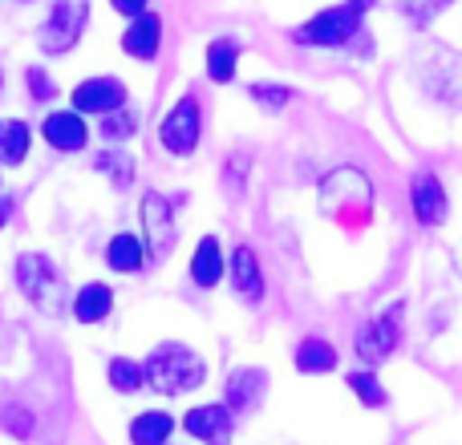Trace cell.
Listing matches in <instances>:
<instances>
[{
	"instance_id": "603a6c76",
	"label": "cell",
	"mask_w": 462,
	"mask_h": 445,
	"mask_svg": "<svg viewBox=\"0 0 462 445\" xmlns=\"http://www.w3.org/2000/svg\"><path fill=\"white\" fill-rule=\"evenodd\" d=\"M138 134V110L134 105H122L118 114H110V118H102V138H110V142H126V138Z\"/></svg>"
},
{
	"instance_id": "52a82bcc",
	"label": "cell",
	"mask_w": 462,
	"mask_h": 445,
	"mask_svg": "<svg viewBox=\"0 0 462 445\" xmlns=\"http://www.w3.org/2000/svg\"><path fill=\"white\" fill-rule=\"evenodd\" d=\"M410 211H414V219L422 222V227H439V222H447L450 199H447V191H442V183H439L434 170H418V175L410 178Z\"/></svg>"
},
{
	"instance_id": "5bb4252c",
	"label": "cell",
	"mask_w": 462,
	"mask_h": 445,
	"mask_svg": "<svg viewBox=\"0 0 462 445\" xmlns=\"http://www.w3.org/2000/svg\"><path fill=\"white\" fill-rule=\"evenodd\" d=\"M231 287H236L247 304L263 300V268H260V259H255V251L247 243L231 251Z\"/></svg>"
},
{
	"instance_id": "f1b7e54d",
	"label": "cell",
	"mask_w": 462,
	"mask_h": 445,
	"mask_svg": "<svg viewBox=\"0 0 462 445\" xmlns=\"http://www.w3.org/2000/svg\"><path fill=\"white\" fill-rule=\"evenodd\" d=\"M110 5H114V13H122L126 21H134V16L146 13V0H110Z\"/></svg>"
},
{
	"instance_id": "d6986e66",
	"label": "cell",
	"mask_w": 462,
	"mask_h": 445,
	"mask_svg": "<svg viewBox=\"0 0 462 445\" xmlns=\"http://www.w3.org/2000/svg\"><path fill=\"white\" fill-rule=\"evenodd\" d=\"M296 368L309 373V377L333 373L337 368V349L328 341H320V336H304V341L296 344Z\"/></svg>"
},
{
	"instance_id": "44dd1931",
	"label": "cell",
	"mask_w": 462,
	"mask_h": 445,
	"mask_svg": "<svg viewBox=\"0 0 462 445\" xmlns=\"http://www.w3.org/2000/svg\"><path fill=\"white\" fill-rule=\"evenodd\" d=\"M29 142H32V130L21 118L0 122V162L5 167H21L24 154H29Z\"/></svg>"
},
{
	"instance_id": "cb8c5ba5",
	"label": "cell",
	"mask_w": 462,
	"mask_h": 445,
	"mask_svg": "<svg viewBox=\"0 0 462 445\" xmlns=\"http://www.w3.org/2000/svg\"><path fill=\"white\" fill-rule=\"evenodd\" d=\"M349 389L357 393L361 405H369V409H382L385 405V389H382V381H377L369 368H365V373H361V368H357V373H349Z\"/></svg>"
},
{
	"instance_id": "d4e9b609",
	"label": "cell",
	"mask_w": 462,
	"mask_h": 445,
	"mask_svg": "<svg viewBox=\"0 0 462 445\" xmlns=\"http://www.w3.org/2000/svg\"><path fill=\"white\" fill-rule=\"evenodd\" d=\"M398 8H402V16H406L410 24H430L434 16L442 13V8H450V0H398Z\"/></svg>"
},
{
	"instance_id": "6da1fadb",
	"label": "cell",
	"mask_w": 462,
	"mask_h": 445,
	"mask_svg": "<svg viewBox=\"0 0 462 445\" xmlns=\"http://www.w3.org/2000/svg\"><path fill=\"white\" fill-rule=\"evenodd\" d=\"M146 365V385H151L159 397H179V393H195L208 381V365H203L199 352H191L187 344L167 341L143 360Z\"/></svg>"
},
{
	"instance_id": "484cf974",
	"label": "cell",
	"mask_w": 462,
	"mask_h": 445,
	"mask_svg": "<svg viewBox=\"0 0 462 445\" xmlns=\"http://www.w3.org/2000/svg\"><path fill=\"white\" fill-rule=\"evenodd\" d=\"M24 86H29V94L37 97V102H53V97H57V81L49 77L45 69H37V65H29V69H24Z\"/></svg>"
},
{
	"instance_id": "7c38bea8",
	"label": "cell",
	"mask_w": 462,
	"mask_h": 445,
	"mask_svg": "<svg viewBox=\"0 0 462 445\" xmlns=\"http://www.w3.org/2000/svg\"><path fill=\"white\" fill-rule=\"evenodd\" d=\"M143 235L151 239L154 255H167L171 247H175V215H171V203L154 191L143 199Z\"/></svg>"
},
{
	"instance_id": "30bf717a",
	"label": "cell",
	"mask_w": 462,
	"mask_h": 445,
	"mask_svg": "<svg viewBox=\"0 0 462 445\" xmlns=\"http://www.w3.org/2000/svg\"><path fill=\"white\" fill-rule=\"evenodd\" d=\"M41 138L61 154H78V150H86V142H89V126L78 110H57L41 122Z\"/></svg>"
},
{
	"instance_id": "4316f807",
	"label": "cell",
	"mask_w": 462,
	"mask_h": 445,
	"mask_svg": "<svg viewBox=\"0 0 462 445\" xmlns=\"http://www.w3.org/2000/svg\"><path fill=\"white\" fill-rule=\"evenodd\" d=\"M252 97H255V102H263L268 110H284V105L292 102V89H288V86H263V81H255Z\"/></svg>"
},
{
	"instance_id": "2e32d148",
	"label": "cell",
	"mask_w": 462,
	"mask_h": 445,
	"mask_svg": "<svg viewBox=\"0 0 462 445\" xmlns=\"http://www.w3.org/2000/svg\"><path fill=\"white\" fill-rule=\"evenodd\" d=\"M224 271H227V259H224L219 239L216 235H203L199 247H195V255H191V279L199 287H216L219 279H224Z\"/></svg>"
},
{
	"instance_id": "83f0119b",
	"label": "cell",
	"mask_w": 462,
	"mask_h": 445,
	"mask_svg": "<svg viewBox=\"0 0 462 445\" xmlns=\"http://www.w3.org/2000/svg\"><path fill=\"white\" fill-rule=\"evenodd\" d=\"M94 167L106 170V175H114V183H118V186H126V183H130V170H134V162H130L126 154H102Z\"/></svg>"
},
{
	"instance_id": "8992f818",
	"label": "cell",
	"mask_w": 462,
	"mask_h": 445,
	"mask_svg": "<svg viewBox=\"0 0 462 445\" xmlns=\"http://www.w3.org/2000/svg\"><path fill=\"white\" fill-rule=\"evenodd\" d=\"M398 344H402V304H393L390 312L374 316L357 336H353V349H357L361 365H382L385 357H393Z\"/></svg>"
},
{
	"instance_id": "5b68a950",
	"label": "cell",
	"mask_w": 462,
	"mask_h": 445,
	"mask_svg": "<svg viewBox=\"0 0 462 445\" xmlns=\"http://www.w3.org/2000/svg\"><path fill=\"white\" fill-rule=\"evenodd\" d=\"M89 21V0H53V13L41 24L37 41L45 53H69Z\"/></svg>"
},
{
	"instance_id": "ffe728a7",
	"label": "cell",
	"mask_w": 462,
	"mask_h": 445,
	"mask_svg": "<svg viewBox=\"0 0 462 445\" xmlns=\"http://www.w3.org/2000/svg\"><path fill=\"white\" fill-rule=\"evenodd\" d=\"M236 65H239V41L236 37H216L208 45V77L216 86H227L236 77Z\"/></svg>"
},
{
	"instance_id": "277c9868",
	"label": "cell",
	"mask_w": 462,
	"mask_h": 445,
	"mask_svg": "<svg viewBox=\"0 0 462 445\" xmlns=\"http://www.w3.org/2000/svg\"><path fill=\"white\" fill-rule=\"evenodd\" d=\"M199 138H203V114H199V102L195 97H179L159 122V142L167 154H187L199 150Z\"/></svg>"
},
{
	"instance_id": "9c48e42d",
	"label": "cell",
	"mask_w": 462,
	"mask_h": 445,
	"mask_svg": "<svg viewBox=\"0 0 462 445\" xmlns=\"http://www.w3.org/2000/svg\"><path fill=\"white\" fill-rule=\"evenodd\" d=\"M183 430L191 433L195 441H203V445H231L236 425H231V409L227 405H195V409H187Z\"/></svg>"
},
{
	"instance_id": "8fae6325",
	"label": "cell",
	"mask_w": 462,
	"mask_h": 445,
	"mask_svg": "<svg viewBox=\"0 0 462 445\" xmlns=\"http://www.w3.org/2000/svg\"><path fill=\"white\" fill-rule=\"evenodd\" d=\"M162 49V16L154 13V8H146L143 16H134V21L126 24V32H122V53L134 57V61H154Z\"/></svg>"
},
{
	"instance_id": "f546056e",
	"label": "cell",
	"mask_w": 462,
	"mask_h": 445,
	"mask_svg": "<svg viewBox=\"0 0 462 445\" xmlns=\"http://www.w3.org/2000/svg\"><path fill=\"white\" fill-rule=\"evenodd\" d=\"M5 219H8V203H0V227H5Z\"/></svg>"
},
{
	"instance_id": "ba28073f",
	"label": "cell",
	"mask_w": 462,
	"mask_h": 445,
	"mask_svg": "<svg viewBox=\"0 0 462 445\" xmlns=\"http://www.w3.org/2000/svg\"><path fill=\"white\" fill-rule=\"evenodd\" d=\"M73 110L78 114H97V118H110L126 105V86L118 77H86L73 89Z\"/></svg>"
},
{
	"instance_id": "3957f363",
	"label": "cell",
	"mask_w": 462,
	"mask_h": 445,
	"mask_svg": "<svg viewBox=\"0 0 462 445\" xmlns=\"http://www.w3.org/2000/svg\"><path fill=\"white\" fill-rule=\"evenodd\" d=\"M365 5H374V0H349V5L325 8V13H317L312 21H304L300 29H296V41H300V45H312V49H345L353 37H357Z\"/></svg>"
},
{
	"instance_id": "ac0fdd59",
	"label": "cell",
	"mask_w": 462,
	"mask_h": 445,
	"mask_svg": "<svg viewBox=\"0 0 462 445\" xmlns=\"http://www.w3.org/2000/svg\"><path fill=\"white\" fill-rule=\"evenodd\" d=\"M171 433H175V422L162 409H146L130 422V445H167Z\"/></svg>"
},
{
	"instance_id": "9a60e30c",
	"label": "cell",
	"mask_w": 462,
	"mask_h": 445,
	"mask_svg": "<svg viewBox=\"0 0 462 445\" xmlns=\"http://www.w3.org/2000/svg\"><path fill=\"white\" fill-rule=\"evenodd\" d=\"M110 312H114V287L110 284L94 279V284L78 287V295H73V320H78V324H102Z\"/></svg>"
},
{
	"instance_id": "e0dca14e",
	"label": "cell",
	"mask_w": 462,
	"mask_h": 445,
	"mask_svg": "<svg viewBox=\"0 0 462 445\" xmlns=\"http://www.w3.org/2000/svg\"><path fill=\"white\" fill-rule=\"evenodd\" d=\"M106 263H110L118 276H130V271H143L146 263V247H143V235L134 231H118V235L106 243Z\"/></svg>"
},
{
	"instance_id": "7a4b0ae2",
	"label": "cell",
	"mask_w": 462,
	"mask_h": 445,
	"mask_svg": "<svg viewBox=\"0 0 462 445\" xmlns=\"http://www.w3.org/2000/svg\"><path fill=\"white\" fill-rule=\"evenodd\" d=\"M16 284H21V292L32 300V308L45 312V316H61L65 312V276L61 268H57L49 255H21L16 259Z\"/></svg>"
},
{
	"instance_id": "4dcf8cb0",
	"label": "cell",
	"mask_w": 462,
	"mask_h": 445,
	"mask_svg": "<svg viewBox=\"0 0 462 445\" xmlns=\"http://www.w3.org/2000/svg\"><path fill=\"white\" fill-rule=\"evenodd\" d=\"M0 89H5V73H0Z\"/></svg>"
},
{
	"instance_id": "7402d4cb",
	"label": "cell",
	"mask_w": 462,
	"mask_h": 445,
	"mask_svg": "<svg viewBox=\"0 0 462 445\" xmlns=\"http://www.w3.org/2000/svg\"><path fill=\"white\" fill-rule=\"evenodd\" d=\"M106 377H110V389L138 393L146 385V365H138V360H130V357H114L110 368H106Z\"/></svg>"
},
{
	"instance_id": "4fadbf2b",
	"label": "cell",
	"mask_w": 462,
	"mask_h": 445,
	"mask_svg": "<svg viewBox=\"0 0 462 445\" xmlns=\"http://www.w3.org/2000/svg\"><path fill=\"white\" fill-rule=\"evenodd\" d=\"M263 389H268V373L263 368H236L224 381V405L231 413H247L263 397Z\"/></svg>"
}]
</instances>
